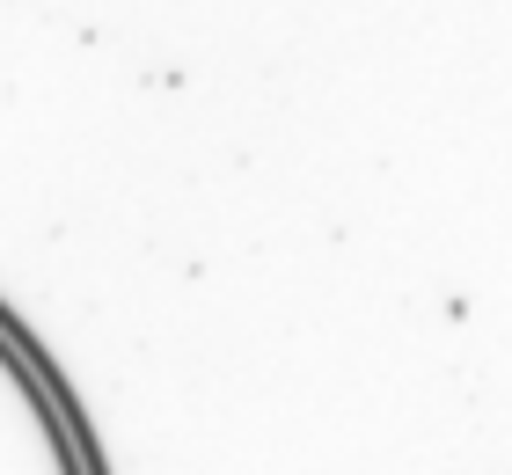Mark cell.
<instances>
[{
  "instance_id": "6da1fadb",
  "label": "cell",
  "mask_w": 512,
  "mask_h": 475,
  "mask_svg": "<svg viewBox=\"0 0 512 475\" xmlns=\"http://www.w3.org/2000/svg\"><path fill=\"white\" fill-rule=\"evenodd\" d=\"M0 475H88L59 402L8 337H0Z\"/></svg>"
}]
</instances>
